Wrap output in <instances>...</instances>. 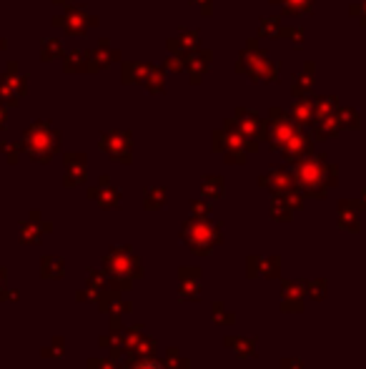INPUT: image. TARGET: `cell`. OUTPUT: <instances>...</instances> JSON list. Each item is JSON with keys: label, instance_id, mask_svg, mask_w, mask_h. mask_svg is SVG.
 <instances>
[{"label": "cell", "instance_id": "obj_18", "mask_svg": "<svg viewBox=\"0 0 366 369\" xmlns=\"http://www.w3.org/2000/svg\"><path fill=\"white\" fill-rule=\"evenodd\" d=\"M3 284H6V269H0V292H3Z\"/></svg>", "mask_w": 366, "mask_h": 369}, {"label": "cell", "instance_id": "obj_5", "mask_svg": "<svg viewBox=\"0 0 366 369\" xmlns=\"http://www.w3.org/2000/svg\"><path fill=\"white\" fill-rule=\"evenodd\" d=\"M248 277H263V279H276L281 274V259L279 256H266V259H248Z\"/></svg>", "mask_w": 366, "mask_h": 369}, {"label": "cell", "instance_id": "obj_2", "mask_svg": "<svg viewBox=\"0 0 366 369\" xmlns=\"http://www.w3.org/2000/svg\"><path fill=\"white\" fill-rule=\"evenodd\" d=\"M183 242L189 244L191 251L201 256H208L211 249L221 242V226H211L206 221H191V224L183 226Z\"/></svg>", "mask_w": 366, "mask_h": 369}, {"label": "cell", "instance_id": "obj_4", "mask_svg": "<svg viewBox=\"0 0 366 369\" xmlns=\"http://www.w3.org/2000/svg\"><path fill=\"white\" fill-rule=\"evenodd\" d=\"M303 299H306V287L298 282H284L281 284V309L289 314L301 312Z\"/></svg>", "mask_w": 366, "mask_h": 369}, {"label": "cell", "instance_id": "obj_14", "mask_svg": "<svg viewBox=\"0 0 366 369\" xmlns=\"http://www.w3.org/2000/svg\"><path fill=\"white\" fill-rule=\"evenodd\" d=\"M88 369H118V364H115L113 357H98L88 362Z\"/></svg>", "mask_w": 366, "mask_h": 369}, {"label": "cell", "instance_id": "obj_12", "mask_svg": "<svg viewBox=\"0 0 366 369\" xmlns=\"http://www.w3.org/2000/svg\"><path fill=\"white\" fill-rule=\"evenodd\" d=\"M128 352H133V354H153L156 352V339L153 337H149V334H144L141 339L136 342V344L128 349Z\"/></svg>", "mask_w": 366, "mask_h": 369}, {"label": "cell", "instance_id": "obj_13", "mask_svg": "<svg viewBox=\"0 0 366 369\" xmlns=\"http://www.w3.org/2000/svg\"><path fill=\"white\" fill-rule=\"evenodd\" d=\"M339 224H341L343 229H351V231L359 229V219H356V213L354 211H346V208H343L341 216H339Z\"/></svg>", "mask_w": 366, "mask_h": 369}, {"label": "cell", "instance_id": "obj_15", "mask_svg": "<svg viewBox=\"0 0 366 369\" xmlns=\"http://www.w3.org/2000/svg\"><path fill=\"white\" fill-rule=\"evenodd\" d=\"M131 369H166V364L153 362V359H141V362H136Z\"/></svg>", "mask_w": 366, "mask_h": 369}, {"label": "cell", "instance_id": "obj_9", "mask_svg": "<svg viewBox=\"0 0 366 369\" xmlns=\"http://www.w3.org/2000/svg\"><path fill=\"white\" fill-rule=\"evenodd\" d=\"M327 292H329L327 279H311V282L306 284V294H309L311 299H316V301L324 299V296H327Z\"/></svg>", "mask_w": 366, "mask_h": 369}, {"label": "cell", "instance_id": "obj_1", "mask_svg": "<svg viewBox=\"0 0 366 369\" xmlns=\"http://www.w3.org/2000/svg\"><path fill=\"white\" fill-rule=\"evenodd\" d=\"M106 269H108L111 277V289H118V292H128L133 279L144 277L141 259L133 254L131 246L111 249V254L106 256Z\"/></svg>", "mask_w": 366, "mask_h": 369}, {"label": "cell", "instance_id": "obj_10", "mask_svg": "<svg viewBox=\"0 0 366 369\" xmlns=\"http://www.w3.org/2000/svg\"><path fill=\"white\" fill-rule=\"evenodd\" d=\"M166 369H189L191 362L186 357H183L178 349H166Z\"/></svg>", "mask_w": 366, "mask_h": 369}, {"label": "cell", "instance_id": "obj_8", "mask_svg": "<svg viewBox=\"0 0 366 369\" xmlns=\"http://www.w3.org/2000/svg\"><path fill=\"white\" fill-rule=\"evenodd\" d=\"M211 314H213L211 319H213L216 324H234V322H236L234 312H231V309H229L226 304H223V301H213Z\"/></svg>", "mask_w": 366, "mask_h": 369}, {"label": "cell", "instance_id": "obj_11", "mask_svg": "<svg viewBox=\"0 0 366 369\" xmlns=\"http://www.w3.org/2000/svg\"><path fill=\"white\" fill-rule=\"evenodd\" d=\"M63 352H65V339L63 337H56L51 344L43 346V357H48V359H61L63 357Z\"/></svg>", "mask_w": 366, "mask_h": 369}, {"label": "cell", "instance_id": "obj_3", "mask_svg": "<svg viewBox=\"0 0 366 369\" xmlns=\"http://www.w3.org/2000/svg\"><path fill=\"white\" fill-rule=\"evenodd\" d=\"M178 299L198 301L201 299V269L183 266L178 271Z\"/></svg>", "mask_w": 366, "mask_h": 369}, {"label": "cell", "instance_id": "obj_17", "mask_svg": "<svg viewBox=\"0 0 366 369\" xmlns=\"http://www.w3.org/2000/svg\"><path fill=\"white\" fill-rule=\"evenodd\" d=\"M0 299H18V292H13V289H3V292H0Z\"/></svg>", "mask_w": 366, "mask_h": 369}, {"label": "cell", "instance_id": "obj_7", "mask_svg": "<svg viewBox=\"0 0 366 369\" xmlns=\"http://www.w3.org/2000/svg\"><path fill=\"white\" fill-rule=\"evenodd\" d=\"M40 274L46 279H61L65 274V261L58 256H43L40 261Z\"/></svg>", "mask_w": 366, "mask_h": 369}, {"label": "cell", "instance_id": "obj_6", "mask_svg": "<svg viewBox=\"0 0 366 369\" xmlns=\"http://www.w3.org/2000/svg\"><path fill=\"white\" fill-rule=\"evenodd\" d=\"M226 346H231L236 357L241 359L256 357V342L248 339V337H239V339H236V337H226Z\"/></svg>", "mask_w": 366, "mask_h": 369}, {"label": "cell", "instance_id": "obj_16", "mask_svg": "<svg viewBox=\"0 0 366 369\" xmlns=\"http://www.w3.org/2000/svg\"><path fill=\"white\" fill-rule=\"evenodd\" d=\"M281 369H303V364L298 362V359L289 357V359H284V362H281Z\"/></svg>", "mask_w": 366, "mask_h": 369}]
</instances>
